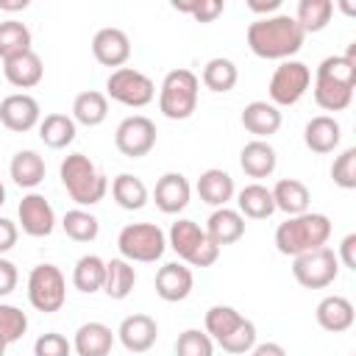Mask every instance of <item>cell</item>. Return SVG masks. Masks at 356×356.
I'll return each instance as SVG.
<instances>
[{
  "label": "cell",
  "instance_id": "cell-50",
  "mask_svg": "<svg viewBox=\"0 0 356 356\" xmlns=\"http://www.w3.org/2000/svg\"><path fill=\"white\" fill-rule=\"evenodd\" d=\"M250 356H286V350L278 342H259V345H253Z\"/></svg>",
  "mask_w": 356,
  "mask_h": 356
},
{
  "label": "cell",
  "instance_id": "cell-52",
  "mask_svg": "<svg viewBox=\"0 0 356 356\" xmlns=\"http://www.w3.org/2000/svg\"><path fill=\"white\" fill-rule=\"evenodd\" d=\"M6 203V186H3V181H0V206Z\"/></svg>",
  "mask_w": 356,
  "mask_h": 356
},
{
  "label": "cell",
  "instance_id": "cell-31",
  "mask_svg": "<svg viewBox=\"0 0 356 356\" xmlns=\"http://www.w3.org/2000/svg\"><path fill=\"white\" fill-rule=\"evenodd\" d=\"M75 134H78V125L70 114H47L42 122H39V139L50 147V150H64L67 145L75 142Z\"/></svg>",
  "mask_w": 356,
  "mask_h": 356
},
{
  "label": "cell",
  "instance_id": "cell-33",
  "mask_svg": "<svg viewBox=\"0 0 356 356\" xmlns=\"http://www.w3.org/2000/svg\"><path fill=\"white\" fill-rule=\"evenodd\" d=\"M136 284V270L131 261H125L122 256L120 259H111L106 261V281H103V292L111 298V300H125L131 295Z\"/></svg>",
  "mask_w": 356,
  "mask_h": 356
},
{
  "label": "cell",
  "instance_id": "cell-25",
  "mask_svg": "<svg viewBox=\"0 0 356 356\" xmlns=\"http://www.w3.org/2000/svg\"><path fill=\"white\" fill-rule=\"evenodd\" d=\"M111 345H114V331L106 323H97V320L83 323L75 331V339H72V350L78 356H108Z\"/></svg>",
  "mask_w": 356,
  "mask_h": 356
},
{
  "label": "cell",
  "instance_id": "cell-16",
  "mask_svg": "<svg viewBox=\"0 0 356 356\" xmlns=\"http://www.w3.org/2000/svg\"><path fill=\"white\" fill-rule=\"evenodd\" d=\"M92 53L103 67H122L131 58V39L122 28H100L92 39Z\"/></svg>",
  "mask_w": 356,
  "mask_h": 356
},
{
  "label": "cell",
  "instance_id": "cell-2",
  "mask_svg": "<svg viewBox=\"0 0 356 356\" xmlns=\"http://www.w3.org/2000/svg\"><path fill=\"white\" fill-rule=\"evenodd\" d=\"M356 89V58L328 56L314 72V103L323 111H345Z\"/></svg>",
  "mask_w": 356,
  "mask_h": 356
},
{
  "label": "cell",
  "instance_id": "cell-10",
  "mask_svg": "<svg viewBox=\"0 0 356 356\" xmlns=\"http://www.w3.org/2000/svg\"><path fill=\"white\" fill-rule=\"evenodd\" d=\"M106 97L128 108H142L156 97V83L134 67H120L106 81Z\"/></svg>",
  "mask_w": 356,
  "mask_h": 356
},
{
  "label": "cell",
  "instance_id": "cell-23",
  "mask_svg": "<svg viewBox=\"0 0 356 356\" xmlns=\"http://www.w3.org/2000/svg\"><path fill=\"white\" fill-rule=\"evenodd\" d=\"M275 164H278L275 147L264 139H250L239 150V167L248 178H267L275 172Z\"/></svg>",
  "mask_w": 356,
  "mask_h": 356
},
{
  "label": "cell",
  "instance_id": "cell-13",
  "mask_svg": "<svg viewBox=\"0 0 356 356\" xmlns=\"http://www.w3.org/2000/svg\"><path fill=\"white\" fill-rule=\"evenodd\" d=\"M17 217H19L22 231H25L28 236H36V239L50 236L53 228H56V211H53V206L47 203V197L39 195V192H28V195L19 200Z\"/></svg>",
  "mask_w": 356,
  "mask_h": 356
},
{
  "label": "cell",
  "instance_id": "cell-9",
  "mask_svg": "<svg viewBox=\"0 0 356 356\" xmlns=\"http://www.w3.org/2000/svg\"><path fill=\"white\" fill-rule=\"evenodd\" d=\"M309 83H312V70H309L303 61H298V58H286V61H281V64L275 67V72H273V78H270V86H267L270 103H273L275 108H281V106H295V103L306 95Z\"/></svg>",
  "mask_w": 356,
  "mask_h": 356
},
{
  "label": "cell",
  "instance_id": "cell-43",
  "mask_svg": "<svg viewBox=\"0 0 356 356\" xmlns=\"http://www.w3.org/2000/svg\"><path fill=\"white\" fill-rule=\"evenodd\" d=\"M331 178L342 189H356V147H345L334 164H331Z\"/></svg>",
  "mask_w": 356,
  "mask_h": 356
},
{
  "label": "cell",
  "instance_id": "cell-51",
  "mask_svg": "<svg viewBox=\"0 0 356 356\" xmlns=\"http://www.w3.org/2000/svg\"><path fill=\"white\" fill-rule=\"evenodd\" d=\"M0 8L3 11H25L28 0H0Z\"/></svg>",
  "mask_w": 356,
  "mask_h": 356
},
{
  "label": "cell",
  "instance_id": "cell-21",
  "mask_svg": "<svg viewBox=\"0 0 356 356\" xmlns=\"http://www.w3.org/2000/svg\"><path fill=\"white\" fill-rule=\"evenodd\" d=\"M206 236L217 245V248H222V245H234V242H239L242 236H245V217L236 211V209H228V206H222V209H214L211 211V217L206 220Z\"/></svg>",
  "mask_w": 356,
  "mask_h": 356
},
{
  "label": "cell",
  "instance_id": "cell-12",
  "mask_svg": "<svg viewBox=\"0 0 356 356\" xmlns=\"http://www.w3.org/2000/svg\"><path fill=\"white\" fill-rule=\"evenodd\" d=\"M114 145L128 159H142L156 147V122L145 114L125 117L114 131Z\"/></svg>",
  "mask_w": 356,
  "mask_h": 356
},
{
  "label": "cell",
  "instance_id": "cell-22",
  "mask_svg": "<svg viewBox=\"0 0 356 356\" xmlns=\"http://www.w3.org/2000/svg\"><path fill=\"white\" fill-rule=\"evenodd\" d=\"M339 139H342V128H339V122H337L331 114H317V117H312V120L306 122V128H303V142H306V147H309L312 153H320V156L334 153L337 145H339Z\"/></svg>",
  "mask_w": 356,
  "mask_h": 356
},
{
  "label": "cell",
  "instance_id": "cell-14",
  "mask_svg": "<svg viewBox=\"0 0 356 356\" xmlns=\"http://www.w3.org/2000/svg\"><path fill=\"white\" fill-rule=\"evenodd\" d=\"M0 122L14 134H25V131L36 128L42 122L39 100L25 92H14V95L3 97L0 100Z\"/></svg>",
  "mask_w": 356,
  "mask_h": 356
},
{
  "label": "cell",
  "instance_id": "cell-28",
  "mask_svg": "<svg viewBox=\"0 0 356 356\" xmlns=\"http://www.w3.org/2000/svg\"><path fill=\"white\" fill-rule=\"evenodd\" d=\"M8 172H11V181L19 189H36L44 181L47 167H44V159L36 150H17L11 164H8Z\"/></svg>",
  "mask_w": 356,
  "mask_h": 356
},
{
  "label": "cell",
  "instance_id": "cell-53",
  "mask_svg": "<svg viewBox=\"0 0 356 356\" xmlns=\"http://www.w3.org/2000/svg\"><path fill=\"white\" fill-rule=\"evenodd\" d=\"M6 348H8V342H6V339H0V356H6Z\"/></svg>",
  "mask_w": 356,
  "mask_h": 356
},
{
  "label": "cell",
  "instance_id": "cell-36",
  "mask_svg": "<svg viewBox=\"0 0 356 356\" xmlns=\"http://www.w3.org/2000/svg\"><path fill=\"white\" fill-rule=\"evenodd\" d=\"M331 14H334L331 0H300L295 11V22L300 25L303 33H320L323 28H328Z\"/></svg>",
  "mask_w": 356,
  "mask_h": 356
},
{
  "label": "cell",
  "instance_id": "cell-44",
  "mask_svg": "<svg viewBox=\"0 0 356 356\" xmlns=\"http://www.w3.org/2000/svg\"><path fill=\"white\" fill-rule=\"evenodd\" d=\"M172 8L181 11V14H189V17L197 19V22H214V19L225 11V3H222V0H192V3L175 0Z\"/></svg>",
  "mask_w": 356,
  "mask_h": 356
},
{
  "label": "cell",
  "instance_id": "cell-6",
  "mask_svg": "<svg viewBox=\"0 0 356 356\" xmlns=\"http://www.w3.org/2000/svg\"><path fill=\"white\" fill-rule=\"evenodd\" d=\"M167 245L189 267H211L220 259V248L206 236L195 220H175L167 234Z\"/></svg>",
  "mask_w": 356,
  "mask_h": 356
},
{
  "label": "cell",
  "instance_id": "cell-49",
  "mask_svg": "<svg viewBox=\"0 0 356 356\" xmlns=\"http://www.w3.org/2000/svg\"><path fill=\"white\" fill-rule=\"evenodd\" d=\"M248 8H250L253 14H267V17H273V11L281 8V0H248Z\"/></svg>",
  "mask_w": 356,
  "mask_h": 356
},
{
  "label": "cell",
  "instance_id": "cell-42",
  "mask_svg": "<svg viewBox=\"0 0 356 356\" xmlns=\"http://www.w3.org/2000/svg\"><path fill=\"white\" fill-rule=\"evenodd\" d=\"M253 345H256V325L245 317L222 342H220V348L225 350V353H234V356H242V353H250L253 350Z\"/></svg>",
  "mask_w": 356,
  "mask_h": 356
},
{
  "label": "cell",
  "instance_id": "cell-34",
  "mask_svg": "<svg viewBox=\"0 0 356 356\" xmlns=\"http://www.w3.org/2000/svg\"><path fill=\"white\" fill-rule=\"evenodd\" d=\"M103 281H106V261L95 253H86L75 261L72 267V284L78 292L83 295H92L97 289H103Z\"/></svg>",
  "mask_w": 356,
  "mask_h": 356
},
{
  "label": "cell",
  "instance_id": "cell-45",
  "mask_svg": "<svg viewBox=\"0 0 356 356\" xmlns=\"http://www.w3.org/2000/svg\"><path fill=\"white\" fill-rule=\"evenodd\" d=\"M70 353H72V342L56 331H47L33 342V356H70Z\"/></svg>",
  "mask_w": 356,
  "mask_h": 356
},
{
  "label": "cell",
  "instance_id": "cell-38",
  "mask_svg": "<svg viewBox=\"0 0 356 356\" xmlns=\"http://www.w3.org/2000/svg\"><path fill=\"white\" fill-rule=\"evenodd\" d=\"M31 50V31L25 22H17V19H6L0 22V58L8 61L19 53H28Z\"/></svg>",
  "mask_w": 356,
  "mask_h": 356
},
{
  "label": "cell",
  "instance_id": "cell-15",
  "mask_svg": "<svg viewBox=\"0 0 356 356\" xmlns=\"http://www.w3.org/2000/svg\"><path fill=\"white\" fill-rule=\"evenodd\" d=\"M117 339L128 353H147L159 339V325L150 314H128L117 328Z\"/></svg>",
  "mask_w": 356,
  "mask_h": 356
},
{
  "label": "cell",
  "instance_id": "cell-41",
  "mask_svg": "<svg viewBox=\"0 0 356 356\" xmlns=\"http://www.w3.org/2000/svg\"><path fill=\"white\" fill-rule=\"evenodd\" d=\"M28 331V314L11 303H0V339H6L8 345L22 339Z\"/></svg>",
  "mask_w": 356,
  "mask_h": 356
},
{
  "label": "cell",
  "instance_id": "cell-47",
  "mask_svg": "<svg viewBox=\"0 0 356 356\" xmlns=\"http://www.w3.org/2000/svg\"><path fill=\"white\" fill-rule=\"evenodd\" d=\"M17 236H19V228L8 217H0V256L17 245Z\"/></svg>",
  "mask_w": 356,
  "mask_h": 356
},
{
  "label": "cell",
  "instance_id": "cell-17",
  "mask_svg": "<svg viewBox=\"0 0 356 356\" xmlns=\"http://www.w3.org/2000/svg\"><path fill=\"white\" fill-rule=\"evenodd\" d=\"M192 286H195V275L181 261H170V264L159 267V273H156V295L167 303L186 300Z\"/></svg>",
  "mask_w": 356,
  "mask_h": 356
},
{
  "label": "cell",
  "instance_id": "cell-18",
  "mask_svg": "<svg viewBox=\"0 0 356 356\" xmlns=\"http://www.w3.org/2000/svg\"><path fill=\"white\" fill-rule=\"evenodd\" d=\"M189 197H192V186L186 181L184 172H164L159 181H156V189H153V200L156 206L164 211V214H178L189 206Z\"/></svg>",
  "mask_w": 356,
  "mask_h": 356
},
{
  "label": "cell",
  "instance_id": "cell-37",
  "mask_svg": "<svg viewBox=\"0 0 356 356\" xmlns=\"http://www.w3.org/2000/svg\"><path fill=\"white\" fill-rule=\"evenodd\" d=\"M61 228H64V234H67L72 242H92V239H97V234H100L97 217H95L92 211H86V209H70V211H64Z\"/></svg>",
  "mask_w": 356,
  "mask_h": 356
},
{
  "label": "cell",
  "instance_id": "cell-26",
  "mask_svg": "<svg viewBox=\"0 0 356 356\" xmlns=\"http://www.w3.org/2000/svg\"><path fill=\"white\" fill-rule=\"evenodd\" d=\"M270 192H273L275 211H284L286 217H295V214L309 211L312 192H309V186L303 181H298V178H281Z\"/></svg>",
  "mask_w": 356,
  "mask_h": 356
},
{
  "label": "cell",
  "instance_id": "cell-7",
  "mask_svg": "<svg viewBox=\"0 0 356 356\" xmlns=\"http://www.w3.org/2000/svg\"><path fill=\"white\" fill-rule=\"evenodd\" d=\"M120 256L125 261L153 264L167 250V236L156 222H128L117 236Z\"/></svg>",
  "mask_w": 356,
  "mask_h": 356
},
{
  "label": "cell",
  "instance_id": "cell-27",
  "mask_svg": "<svg viewBox=\"0 0 356 356\" xmlns=\"http://www.w3.org/2000/svg\"><path fill=\"white\" fill-rule=\"evenodd\" d=\"M3 75L17 89H33L42 81L44 67H42V58L33 50H28V53H19V56L3 61Z\"/></svg>",
  "mask_w": 356,
  "mask_h": 356
},
{
  "label": "cell",
  "instance_id": "cell-8",
  "mask_svg": "<svg viewBox=\"0 0 356 356\" xmlns=\"http://www.w3.org/2000/svg\"><path fill=\"white\" fill-rule=\"evenodd\" d=\"M28 300L36 312L53 314L67 300V281L56 264H36L28 275Z\"/></svg>",
  "mask_w": 356,
  "mask_h": 356
},
{
  "label": "cell",
  "instance_id": "cell-35",
  "mask_svg": "<svg viewBox=\"0 0 356 356\" xmlns=\"http://www.w3.org/2000/svg\"><path fill=\"white\" fill-rule=\"evenodd\" d=\"M200 81H203V86L211 89V92H231V89L236 86V81H239V70H236V64H234L231 58L214 56V58L206 61Z\"/></svg>",
  "mask_w": 356,
  "mask_h": 356
},
{
  "label": "cell",
  "instance_id": "cell-30",
  "mask_svg": "<svg viewBox=\"0 0 356 356\" xmlns=\"http://www.w3.org/2000/svg\"><path fill=\"white\" fill-rule=\"evenodd\" d=\"M106 117H108V97L103 92L86 89V92L75 95V100H72V120H75V125L95 128V125L106 122Z\"/></svg>",
  "mask_w": 356,
  "mask_h": 356
},
{
  "label": "cell",
  "instance_id": "cell-29",
  "mask_svg": "<svg viewBox=\"0 0 356 356\" xmlns=\"http://www.w3.org/2000/svg\"><path fill=\"white\" fill-rule=\"evenodd\" d=\"M236 206H239L236 211L242 217H250V220H267L275 211L273 192L259 181H253V184H248V186H242L236 192Z\"/></svg>",
  "mask_w": 356,
  "mask_h": 356
},
{
  "label": "cell",
  "instance_id": "cell-48",
  "mask_svg": "<svg viewBox=\"0 0 356 356\" xmlns=\"http://www.w3.org/2000/svg\"><path fill=\"white\" fill-rule=\"evenodd\" d=\"M337 259L348 267V270H356V234H348L342 242H339V253Z\"/></svg>",
  "mask_w": 356,
  "mask_h": 356
},
{
  "label": "cell",
  "instance_id": "cell-1",
  "mask_svg": "<svg viewBox=\"0 0 356 356\" xmlns=\"http://www.w3.org/2000/svg\"><path fill=\"white\" fill-rule=\"evenodd\" d=\"M245 39L253 56L267 58V61H286L303 47L306 33L300 31L292 14H273V17H259L256 22H250Z\"/></svg>",
  "mask_w": 356,
  "mask_h": 356
},
{
  "label": "cell",
  "instance_id": "cell-3",
  "mask_svg": "<svg viewBox=\"0 0 356 356\" xmlns=\"http://www.w3.org/2000/svg\"><path fill=\"white\" fill-rule=\"evenodd\" d=\"M331 236V220L320 211H303L295 217H286L275 228V248L284 256H300L317 248H325Z\"/></svg>",
  "mask_w": 356,
  "mask_h": 356
},
{
  "label": "cell",
  "instance_id": "cell-4",
  "mask_svg": "<svg viewBox=\"0 0 356 356\" xmlns=\"http://www.w3.org/2000/svg\"><path fill=\"white\" fill-rule=\"evenodd\" d=\"M58 178L67 189V195L78 203V206H95L106 197L108 192V181L106 175L95 167V161L83 153H70L61 167H58Z\"/></svg>",
  "mask_w": 356,
  "mask_h": 356
},
{
  "label": "cell",
  "instance_id": "cell-11",
  "mask_svg": "<svg viewBox=\"0 0 356 356\" xmlns=\"http://www.w3.org/2000/svg\"><path fill=\"white\" fill-rule=\"evenodd\" d=\"M292 275L306 289H323V286L337 281L339 259L328 245L317 248V250H309V253H300V256L292 259Z\"/></svg>",
  "mask_w": 356,
  "mask_h": 356
},
{
  "label": "cell",
  "instance_id": "cell-32",
  "mask_svg": "<svg viewBox=\"0 0 356 356\" xmlns=\"http://www.w3.org/2000/svg\"><path fill=\"white\" fill-rule=\"evenodd\" d=\"M111 197L117 200L120 209L125 211H139L145 209L147 203V186L139 175H131V172H120L114 181H111Z\"/></svg>",
  "mask_w": 356,
  "mask_h": 356
},
{
  "label": "cell",
  "instance_id": "cell-40",
  "mask_svg": "<svg viewBox=\"0 0 356 356\" xmlns=\"http://www.w3.org/2000/svg\"><path fill=\"white\" fill-rule=\"evenodd\" d=\"M175 356H214V339L200 328H186L175 339Z\"/></svg>",
  "mask_w": 356,
  "mask_h": 356
},
{
  "label": "cell",
  "instance_id": "cell-46",
  "mask_svg": "<svg viewBox=\"0 0 356 356\" xmlns=\"http://www.w3.org/2000/svg\"><path fill=\"white\" fill-rule=\"evenodd\" d=\"M17 281H19V273H17V264L0 256V298H6V295H11V292L17 289Z\"/></svg>",
  "mask_w": 356,
  "mask_h": 356
},
{
  "label": "cell",
  "instance_id": "cell-24",
  "mask_svg": "<svg viewBox=\"0 0 356 356\" xmlns=\"http://www.w3.org/2000/svg\"><path fill=\"white\" fill-rule=\"evenodd\" d=\"M195 189H197L200 200H203V203H209V206H214V209L228 206V200L236 195L234 178H231L225 170H220V167L203 170V172H200V178H197V184H195Z\"/></svg>",
  "mask_w": 356,
  "mask_h": 356
},
{
  "label": "cell",
  "instance_id": "cell-5",
  "mask_svg": "<svg viewBox=\"0 0 356 356\" xmlns=\"http://www.w3.org/2000/svg\"><path fill=\"white\" fill-rule=\"evenodd\" d=\"M197 92H200V78L186 70H170L159 86V111L167 120H189L197 108Z\"/></svg>",
  "mask_w": 356,
  "mask_h": 356
},
{
  "label": "cell",
  "instance_id": "cell-39",
  "mask_svg": "<svg viewBox=\"0 0 356 356\" xmlns=\"http://www.w3.org/2000/svg\"><path fill=\"white\" fill-rule=\"evenodd\" d=\"M245 317L234 309V306H222V303H217V306H211L209 312H206V320H203V325H206V334L220 345L239 323H242Z\"/></svg>",
  "mask_w": 356,
  "mask_h": 356
},
{
  "label": "cell",
  "instance_id": "cell-19",
  "mask_svg": "<svg viewBox=\"0 0 356 356\" xmlns=\"http://www.w3.org/2000/svg\"><path fill=\"white\" fill-rule=\"evenodd\" d=\"M314 317H317V325L328 334H342L353 325L356 320V309L353 303L345 298V295H325L317 309H314Z\"/></svg>",
  "mask_w": 356,
  "mask_h": 356
},
{
  "label": "cell",
  "instance_id": "cell-20",
  "mask_svg": "<svg viewBox=\"0 0 356 356\" xmlns=\"http://www.w3.org/2000/svg\"><path fill=\"white\" fill-rule=\"evenodd\" d=\"M242 125H245V131L248 134H253L256 139H270L273 134H278V128H281V122H284V117H281V111L273 106V103H267V100H253V103H248L245 108H242Z\"/></svg>",
  "mask_w": 356,
  "mask_h": 356
}]
</instances>
